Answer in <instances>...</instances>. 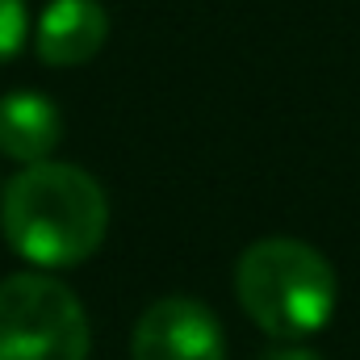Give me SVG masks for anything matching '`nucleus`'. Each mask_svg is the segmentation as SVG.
I'll list each match as a JSON object with an SVG mask.
<instances>
[{"label":"nucleus","mask_w":360,"mask_h":360,"mask_svg":"<svg viewBox=\"0 0 360 360\" xmlns=\"http://www.w3.org/2000/svg\"><path fill=\"white\" fill-rule=\"evenodd\" d=\"M4 243L38 269H80L109 231V197L76 164H25L0 197Z\"/></svg>","instance_id":"obj_1"},{"label":"nucleus","mask_w":360,"mask_h":360,"mask_svg":"<svg viewBox=\"0 0 360 360\" xmlns=\"http://www.w3.org/2000/svg\"><path fill=\"white\" fill-rule=\"evenodd\" d=\"M243 314L272 340H306L335 314L340 281L327 256L302 239H260L235 264Z\"/></svg>","instance_id":"obj_2"},{"label":"nucleus","mask_w":360,"mask_h":360,"mask_svg":"<svg viewBox=\"0 0 360 360\" xmlns=\"http://www.w3.org/2000/svg\"><path fill=\"white\" fill-rule=\"evenodd\" d=\"M89 310L59 276L13 272L0 281V360H89Z\"/></svg>","instance_id":"obj_3"},{"label":"nucleus","mask_w":360,"mask_h":360,"mask_svg":"<svg viewBox=\"0 0 360 360\" xmlns=\"http://www.w3.org/2000/svg\"><path fill=\"white\" fill-rule=\"evenodd\" d=\"M130 360H226V335L205 302L168 293L139 314Z\"/></svg>","instance_id":"obj_4"},{"label":"nucleus","mask_w":360,"mask_h":360,"mask_svg":"<svg viewBox=\"0 0 360 360\" xmlns=\"http://www.w3.org/2000/svg\"><path fill=\"white\" fill-rule=\"evenodd\" d=\"M109 13L101 0H51L34 25V51L46 68H80L101 55Z\"/></svg>","instance_id":"obj_5"},{"label":"nucleus","mask_w":360,"mask_h":360,"mask_svg":"<svg viewBox=\"0 0 360 360\" xmlns=\"http://www.w3.org/2000/svg\"><path fill=\"white\" fill-rule=\"evenodd\" d=\"M63 143V113L46 92L13 89L0 96V155L13 164H42Z\"/></svg>","instance_id":"obj_6"},{"label":"nucleus","mask_w":360,"mask_h":360,"mask_svg":"<svg viewBox=\"0 0 360 360\" xmlns=\"http://www.w3.org/2000/svg\"><path fill=\"white\" fill-rule=\"evenodd\" d=\"M30 34V13L25 0H0V63H8Z\"/></svg>","instance_id":"obj_7"},{"label":"nucleus","mask_w":360,"mask_h":360,"mask_svg":"<svg viewBox=\"0 0 360 360\" xmlns=\"http://www.w3.org/2000/svg\"><path fill=\"white\" fill-rule=\"evenodd\" d=\"M260 360H323V356H319V352H310V348H302V344H285V348L264 352Z\"/></svg>","instance_id":"obj_8"}]
</instances>
